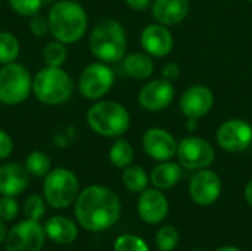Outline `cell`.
I'll list each match as a JSON object with an SVG mask.
<instances>
[{"mask_svg":"<svg viewBox=\"0 0 252 251\" xmlns=\"http://www.w3.org/2000/svg\"><path fill=\"white\" fill-rule=\"evenodd\" d=\"M74 213L77 222L86 231L100 232L117 223L121 215V203L112 189L102 185H92L80 191Z\"/></svg>","mask_w":252,"mask_h":251,"instance_id":"obj_1","label":"cell"},{"mask_svg":"<svg viewBox=\"0 0 252 251\" xmlns=\"http://www.w3.org/2000/svg\"><path fill=\"white\" fill-rule=\"evenodd\" d=\"M49 34L65 44L80 41L89 27L86 9L74 0H58L47 13Z\"/></svg>","mask_w":252,"mask_h":251,"instance_id":"obj_2","label":"cell"},{"mask_svg":"<svg viewBox=\"0 0 252 251\" xmlns=\"http://www.w3.org/2000/svg\"><path fill=\"white\" fill-rule=\"evenodd\" d=\"M90 53L100 62L115 64L126 56L127 34L121 22L112 18L100 19L89 36Z\"/></svg>","mask_w":252,"mask_h":251,"instance_id":"obj_3","label":"cell"},{"mask_svg":"<svg viewBox=\"0 0 252 251\" xmlns=\"http://www.w3.org/2000/svg\"><path fill=\"white\" fill-rule=\"evenodd\" d=\"M89 127L103 138H121L131 124L130 112L117 101L99 99L86 114Z\"/></svg>","mask_w":252,"mask_h":251,"instance_id":"obj_4","label":"cell"},{"mask_svg":"<svg viewBox=\"0 0 252 251\" xmlns=\"http://www.w3.org/2000/svg\"><path fill=\"white\" fill-rule=\"evenodd\" d=\"M72 92L74 81L62 67L44 65L32 77V93L43 105H62L72 96Z\"/></svg>","mask_w":252,"mask_h":251,"instance_id":"obj_5","label":"cell"},{"mask_svg":"<svg viewBox=\"0 0 252 251\" xmlns=\"http://www.w3.org/2000/svg\"><path fill=\"white\" fill-rule=\"evenodd\" d=\"M80 194V182L74 172L65 167L52 169L43 180V197L52 209H66L75 203Z\"/></svg>","mask_w":252,"mask_h":251,"instance_id":"obj_6","label":"cell"},{"mask_svg":"<svg viewBox=\"0 0 252 251\" xmlns=\"http://www.w3.org/2000/svg\"><path fill=\"white\" fill-rule=\"evenodd\" d=\"M32 93V75L19 62H10L0 68V104L15 107L25 102Z\"/></svg>","mask_w":252,"mask_h":251,"instance_id":"obj_7","label":"cell"},{"mask_svg":"<svg viewBox=\"0 0 252 251\" xmlns=\"http://www.w3.org/2000/svg\"><path fill=\"white\" fill-rule=\"evenodd\" d=\"M115 83L114 70L109 64L96 61L89 64L80 74L78 90L87 101H99L109 93Z\"/></svg>","mask_w":252,"mask_h":251,"instance_id":"obj_8","label":"cell"},{"mask_svg":"<svg viewBox=\"0 0 252 251\" xmlns=\"http://www.w3.org/2000/svg\"><path fill=\"white\" fill-rule=\"evenodd\" d=\"M176 157L182 167L188 170H201L214 163L216 151L207 139L199 136H188L179 142Z\"/></svg>","mask_w":252,"mask_h":251,"instance_id":"obj_9","label":"cell"},{"mask_svg":"<svg viewBox=\"0 0 252 251\" xmlns=\"http://www.w3.org/2000/svg\"><path fill=\"white\" fill-rule=\"evenodd\" d=\"M46 232L40 222L25 219L16 223L4 240L6 251H41Z\"/></svg>","mask_w":252,"mask_h":251,"instance_id":"obj_10","label":"cell"},{"mask_svg":"<svg viewBox=\"0 0 252 251\" xmlns=\"http://www.w3.org/2000/svg\"><path fill=\"white\" fill-rule=\"evenodd\" d=\"M217 143L227 152H242L252 143V126L242 118L226 120L216 133Z\"/></svg>","mask_w":252,"mask_h":251,"instance_id":"obj_11","label":"cell"},{"mask_svg":"<svg viewBox=\"0 0 252 251\" xmlns=\"http://www.w3.org/2000/svg\"><path fill=\"white\" fill-rule=\"evenodd\" d=\"M142 146L152 160L168 161L176 157L179 142L168 130L161 127H149L142 136Z\"/></svg>","mask_w":252,"mask_h":251,"instance_id":"obj_12","label":"cell"},{"mask_svg":"<svg viewBox=\"0 0 252 251\" xmlns=\"http://www.w3.org/2000/svg\"><path fill=\"white\" fill-rule=\"evenodd\" d=\"M221 194V180L219 175L210 169H201L193 175L189 183V195L198 206L214 204Z\"/></svg>","mask_w":252,"mask_h":251,"instance_id":"obj_13","label":"cell"},{"mask_svg":"<svg viewBox=\"0 0 252 251\" xmlns=\"http://www.w3.org/2000/svg\"><path fill=\"white\" fill-rule=\"evenodd\" d=\"M174 96H176V90L171 81L165 78H157L148 81L139 90L137 99L143 109L151 112H158L170 107V104L174 101Z\"/></svg>","mask_w":252,"mask_h":251,"instance_id":"obj_14","label":"cell"},{"mask_svg":"<svg viewBox=\"0 0 252 251\" xmlns=\"http://www.w3.org/2000/svg\"><path fill=\"white\" fill-rule=\"evenodd\" d=\"M214 105V95L210 87L204 84H193L188 87L180 98V112L188 120H199L205 117Z\"/></svg>","mask_w":252,"mask_h":251,"instance_id":"obj_15","label":"cell"},{"mask_svg":"<svg viewBox=\"0 0 252 251\" xmlns=\"http://www.w3.org/2000/svg\"><path fill=\"white\" fill-rule=\"evenodd\" d=\"M142 49L155 58H164L170 55L174 46V38L167 25L162 24H149L142 30L140 34Z\"/></svg>","mask_w":252,"mask_h":251,"instance_id":"obj_16","label":"cell"},{"mask_svg":"<svg viewBox=\"0 0 252 251\" xmlns=\"http://www.w3.org/2000/svg\"><path fill=\"white\" fill-rule=\"evenodd\" d=\"M137 212L143 222L157 225L168 215V200L161 189H145L139 197Z\"/></svg>","mask_w":252,"mask_h":251,"instance_id":"obj_17","label":"cell"},{"mask_svg":"<svg viewBox=\"0 0 252 251\" xmlns=\"http://www.w3.org/2000/svg\"><path fill=\"white\" fill-rule=\"evenodd\" d=\"M30 183V173L22 164L4 163L0 166V195L16 197Z\"/></svg>","mask_w":252,"mask_h":251,"instance_id":"obj_18","label":"cell"},{"mask_svg":"<svg viewBox=\"0 0 252 251\" xmlns=\"http://www.w3.org/2000/svg\"><path fill=\"white\" fill-rule=\"evenodd\" d=\"M151 6L154 19L167 27L183 22L190 10L189 0H154Z\"/></svg>","mask_w":252,"mask_h":251,"instance_id":"obj_19","label":"cell"},{"mask_svg":"<svg viewBox=\"0 0 252 251\" xmlns=\"http://www.w3.org/2000/svg\"><path fill=\"white\" fill-rule=\"evenodd\" d=\"M44 232L46 237H49L53 243L66 246L77 240L78 229L77 225L65 216H53L46 220L44 223Z\"/></svg>","mask_w":252,"mask_h":251,"instance_id":"obj_20","label":"cell"},{"mask_svg":"<svg viewBox=\"0 0 252 251\" xmlns=\"http://www.w3.org/2000/svg\"><path fill=\"white\" fill-rule=\"evenodd\" d=\"M123 68L127 75L136 80H146L154 74L155 64L146 52H133L123 58Z\"/></svg>","mask_w":252,"mask_h":251,"instance_id":"obj_21","label":"cell"},{"mask_svg":"<svg viewBox=\"0 0 252 251\" xmlns=\"http://www.w3.org/2000/svg\"><path fill=\"white\" fill-rule=\"evenodd\" d=\"M182 178V166L173 161H161L151 173V182L157 189H170Z\"/></svg>","mask_w":252,"mask_h":251,"instance_id":"obj_22","label":"cell"},{"mask_svg":"<svg viewBox=\"0 0 252 251\" xmlns=\"http://www.w3.org/2000/svg\"><path fill=\"white\" fill-rule=\"evenodd\" d=\"M109 161L117 169H126L134 160V148L127 139H117L108 152Z\"/></svg>","mask_w":252,"mask_h":251,"instance_id":"obj_23","label":"cell"},{"mask_svg":"<svg viewBox=\"0 0 252 251\" xmlns=\"http://www.w3.org/2000/svg\"><path fill=\"white\" fill-rule=\"evenodd\" d=\"M121 180L130 192H143L148 186L149 176L143 167L130 164L124 169Z\"/></svg>","mask_w":252,"mask_h":251,"instance_id":"obj_24","label":"cell"},{"mask_svg":"<svg viewBox=\"0 0 252 251\" xmlns=\"http://www.w3.org/2000/svg\"><path fill=\"white\" fill-rule=\"evenodd\" d=\"M24 167L34 178H44L52 170V161L49 155L43 151H31L25 157Z\"/></svg>","mask_w":252,"mask_h":251,"instance_id":"obj_25","label":"cell"},{"mask_svg":"<svg viewBox=\"0 0 252 251\" xmlns=\"http://www.w3.org/2000/svg\"><path fill=\"white\" fill-rule=\"evenodd\" d=\"M21 53V43L10 31H0V65L15 62Z\"/></svg>","mask_w":252,"mask_h":251,"instance_id":"obj_26","label":"cell"},{"mask_svg":"<svg viewBox=\"0 0 252 251\" xmlns=\"http://www.w3.org/2000/svg\"><path fill=\"white\" fill-rule=\"evenodd\" d=\"M41 58L47 67H62L68 59L66 44L58 40L49 41L41 50Z\"/></svg>","mask_w":252,"mask_h":251,"instance_id":"obj_27","label":"cell"},{"mask_svg":"<svg viewBox=\"0 0 252 251\" xmlns=\"http://www.w3.org/2000/svg\"><path fill=\"white\" fill-rule=\"evenodd\" d=\"M179 240H180V235H179V231L171 226V225H167V226H162L158 232H157V246L161 251H173L177 244H179Z\"/></svg>","mask_w":252,"mask_h":251,"instance_id":"obj_28","label":"cell"},{"mask_svg":"<svg viewBox=\"0 0 252 251\" xmlns=\"http://www.w3.org/2000/svg\"><path fill=\"white\" fill-rule=\"evenodd\" d=\"M24 215L30 220L40 222L46 215V200L40 195H30L24 203Z\"/></svg>","mask_w":252,"mask_h":251,"instance_id":"obj_29","label":"cell"},{"mask_svg":"<svg viewBox=\"0 0 252 251\" xmlns=\"http://www.w3.org/2000/svg\"><path fill=\"white\" fill-rule=\"evenodd\" d=\"M10 9L24 18H31L35 13H40L43 7V0H9Z\"/></svg>","mask_w":252,"mask_h":251,"instance_id":"obj_30","label":"cell"},{"mask_svg":"<svg viewBox=\"0 0 252 251\" xmlns=\"http://www.w3.org/2000/svg\"><path fill=\"white\" fill-rule=\"evenodd\" d=\"M114 251H149V247L140 237L121 235L115 240Z\"/></svg>","mask_w":252,"mask_h":251,"instance_id":"obj_31","label":"cell"},{"mask_svg":"<svg viewBox=\"0 0 252 251\" xmlns=\"http://www.w3.org/2000/svg\"><path fill=\"white\" fill-rule=\"evenodd\" d=\"M19 215V204L15 197L1 195L0 198V219L3 222H12Z\"/></svg>","mask_w":252,"mask_h":251,"instance_id":"obj_32","label":"cell"},{"mask_svg":"<svg viewBox=\"0 0 252 251\" xmlns=\"http://www.w3.org/2000/svg\"><path fill=\"white\" fill-rule=\"evenodd\" d=\"M28 28L30 33L35 37H44L46 34H49V21L47 16H43L41 13H35L30 18L28 22Z\"/></svg>","mask_w":252,"mask_h":251,"instance_id":"obj_33","label":"cell"},{"mask_svg":"<svg viewBox=\"0 0 252 251\" xmlns=\"http://www.w3.org/2000/svg\"><path fill=\"white\" fill-rule=\"evenodd\" d=\"M12 151H13V139H12V136L6 130L0 129V161L9 158Z\"/></svg>","mask_w":252,"mask_h":251,"instance_id":"obj_34","label":"cell"},{"mask_svg":"<svg viewBox=\"0 0 252 251\" xmlns=\"http://www.w3.org/2000/svg\"><path fill=\"white\" fill-rule=\"evenodd\" d=\"M179 74H180V67L176 62H167L162 68V78L168 81H174L176 78H179Z\"/></svg>","mask_w":252,"mask_h":251,"instance_id":"obj_35","label":"cell"},{"mask_svg":"<svg viewBox=\"0 0 252 251\" xmlns=\"http://www.w3.org/2000/svg\"><path fill=\"white\" fill-rule=\"evenodd\" d=\"M124 3H126L130 9L142 12V10H146V9L152 4V0H124Z\"/></svg>","mask_w":252,"mask_h":251,"instance_id":"obj_36","label":"cell"},{"mask_svg":"<svg viewBox=\"0 0 252 251\" xmlns=\"http://www.w3.org/2000/svg\"><path fill=\"white\" fill-rule=\"evenodd\" d=\"M245 200L248 201L250 206H252V179L245 186Z\"/></svg>","mask_w":252,"mask_h":251,"instance_id":"obj_37","label":"cell"},{"mask_svg":"<svg viewBox=\"0 0 252 251\" xmlns=\"http://www.w3.org/2000/svg\"><path fill=\"white\" fill-rule=\"evenodd\" d=\"M7 228H6V225H4V222L0 219V244H3L4 243V240H6V237H7Z\"/></svg>","mask_w":252,"mask_h":251,"instance_id":"obj_38","label":"cell"},{"mask_svg":"<svg viewBox=\"0 0 252 251\" xmlns=\"http://www.w3.org/2000/svg\"><path fill=\"white\" fill-rule=\"evenodd\" d=\"M186 126L189 130H195V129H198V120H188Z\"/></svg>","mask_w":252,"mask_h":251,"instance_id":"obj_39","label":"cell"},{"mask_svg":"<svg viewBox=\"0 0 252 251\" xmlns=\"http://www.w3.org/2000/svg\"><path fill=\"white\" fill-rule=\"evenodd\" d=\"M216 251H241L239 249H236V247H220L219 250Z\"/></svg>","mask_w":252,"mask_h":251,"instance_id":"obj_40","label":"cell"},{"mask_svg":"<svg viewBox=\"0 0 252 251\" xmlns=\"http://www.w3.org/2000/svg\"><path fill=\"white\" fill-rule=\"evenodd\" d=\"M195 251H202V250H195Z\"/></svg>","mask_w":252,"mask_h":251,"instance_id":"obj_41","label":"cell"},{"mask_svg":"<svg viewBox=\"0 0 252 251\" xmlns=\"http://www.w3.org/2000/svg\"><path fill=\"white\" fill-rule=\"evenodd\" d=\"M248 1H252V0H248Z\"/></svg>","mask_w":252,"mask_h":251,"instance_id":"obj_42","label":"cell"},{"mask_svg":"<svg viewBox=\"0 0 252 251\" xmlns=\"http://www.w3.org/2000/svg\"><path fill=\"white\" fill-rule=\"evenodd\" d=\"M0 3H1V0H0Z\"/></svg>","mask_w":252,"mask_h":251,"instance_id":"obj_43","label":"cell"}]
</instances>
